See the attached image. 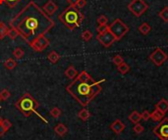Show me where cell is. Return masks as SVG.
Wrapping results in <instances>:
<instances>
[{"instance_id": "1", "label": "cell", "mask_w": 168, "mask_h": 140, "mask_svg": "<svg viewBox=\"0 0 168 140\" xmlns=\"http://www.w3.org/2000/svg\"><path fill=\"white\" fill-rule=\"evenodd\" d=\"M9 25L30 44L36 37L45 35L55 24L36 2L30 1L12 19Z\"/></svg>"}, {"instance_id": "2", "label": "cell", "mask_w": 168, "mask_h": 140, "mask_svg": "<svg viewBox=\"0 0 168 140\" xmlns=\"http://www.w3.org/2000/svg\"><path fill=\"white\" fill-rule=\"evenodd\" d=\"M102 81L104 79L95 81L87 72L83 71L66 87V90L83 107H86L101 91L100 84Z\"/></svg>"}, {"instance_id": "3", "label": "cell", "mask_w": 168, "mask_h": 140, "mask_svg": "<svg viewBox=\"0 0 168 140\" xmlns=\"http://www.w3.org/2000/svg\"><path fill=\"white\" fill-rule=\"evenodd\" d=\"M58 19L66 28L73 30L81 25L84 20V16L78 8L70 5L58 16Z\"/></svg>"}, {"instance_id": "4", "label": "cell", "mask_w": 168, "mask_h": 140, "mask_svg": "<svg viewBox=\"0 0 168 140\" xmlns=\"http://www.w3.org/2000/svg\"><path fill=\"white\" fill-rule=\"evenodd\" d=\"M15 106L24 116L30 117L34 113H36V110L40 105H38V102L31 96L30 93H25L23 96L16 102Z\"/></svg>"}, {"instance_id": "5", "label": "cell", "mask_w": 168, "mask_h": 140, "mask_svg": "<svg viewBox=\"0 0 168 140\" xmlns=\"http://www.w3.org/2000/svg\"><path fill=\"white\" fill-rule=\"evenodd\" d=\"M108 30L115 36L116 41H118V40H121L122 37L128 33L129 28L124 22H122L120 20V19H116V20L109 25Z\"/></svg>"}, {"instance_id": "6", "label": "cell", "mask_w": 168, "mask_h": 140, "mask_svg": "<svg viewBox=\"0 0 168 140\" xmlns=\"http://www.w3.org/2000/svg\"><path fill=\"white\" fill-rule=\"evenodd\" d=\"M128 9L136 17H141L148 9V5L144 0H132L128 4Z\"/></svg>"}, {"instance_id": "7", "label": "cell", "mask_w": 168, "mask_h": 140, "mask_svg": "<svg viewBox=\"0 0 168 140\" xmlns=\"http://www.w3.org/2000/svg\"><path fill=\"white\" fill-rule=\"evenodd\" d=\"M153 133L161 140H168V118H163L154 127Z\"/></svg>"}, {"instance_id": "8", "label": "cell", "mask_w": 168, "mask_h": 140, "mask_svg": "<svg viewBox=\"0 0 168 140\" xmlns=\"http://www.w3.org/2000/svg\"><path fill=\"white\" fill-rule=\"evenodd\" d=\"M167 59H168L167 54L160 48H156L150 55V60L157 67H160Z\"/></svg>"}, {"instance_id": "9", "label": "cell", "mask_w": 168, "mask_h": 140, "mask_svg": "<svg viewBox=\"0 0 168 140\" xmlns=\"http://www.w3.org/2000/svg\"><path fill=\"white\" fill-rule=\"evenodd\" d=\"M30 45L36 52H42L44 49H46L48 47L49 40L45 37V35H41L31 41L30 43Z\"/></svg>"}, {"instance_id": "10", "label": "cell", "mask_w": 168, "mask_h": 140, "mask_svg": "<svg viewBox=\"0 0 168 140\" xmlns=\"http://www.w3.org/2000/svg\"><path fill=\"white\" fill-rule=\"evenodd\" d=\"M96 39H98L104 47H109L111 46L114 43V41H116L115 36L110 33L109 30H107L106 33L102 34H98L96 36Z\"/></svg>"}, {"instance_id": "11", "label": "cell", "mask_w": 168, "mask_h": 140, "mask_svg": "<svg viewBox=\"0 0 168 140\" xmlns=\"http://www.w3.org/2000/svg\"><path fill=\"white\" fill-rule=\"evenodd\" d=\"M57 9H58V6L52 1V0H49V1L47 3H45L42 7V10L49 16L53 15L54 13L57 11Z\"/></svg>"}, {"instance_id": "12", "label": "cell", "mask_w": 168, "mask_h": 140, "mask_svg": "<svg viewBox=\"0 0 168 140\" xmlns=\"http://www.w3.org/2000/svg\"><path fill=\"white\" fill-rule=\"evenodd\" d=\"M125 127H126L125 124L122 123L120 120H116L115 122H113L110 125L111 130H113L114 133H116V134H120V133L125 129Z\"/></svg>"}, {"instance_id": "13", "label": "cell", "mask_w": 168, "mask_h": 140, "mask_svg": "<svg viewBox=\"0 0 168 140\" xmlns=\"http://www.w3.org/2000/svg\"><path fill=\"white\" fill-rule=\"evenodd\" d=\"M156 109L162 112L163 114H166L168 111V101L166 99H161L156 104Z\"/></svg>"}, {"instance_id": "14", "label": "cell", "mask_w": 168, "mask_h": 140, "mask_svg": "<svg viewBox=\"0 0 168 140\" xmlns=\"http://www.w3.org/2000/svg\"><path fill=\"white\" fill-rule=\"evenodd\" d=\"M54 132L59 136H64L68 132V127L63 124H58L54 127Z\"/></svg>"}, {"instance_id": "15", "label": "cell", "mask_w": 168, "mask_h": 140, "mask_svg": "<svg viewBox=\"0 0 168 140\" xmlns=\"http://www.w3.org/2000/svg\"><path fill=\"white\" fill-rule=\"evenodd\" d=\"M164 115L165 114H163L162 112H160L159 110L156 109L151 114V119L153 120V122H156L157 123V122H160V120L164 118Z\"/></svg>"}, {"instance_id": "16", "label": "cell", "mask_w": 168, "mask_h": 140, "mask_svg": "<svg viewBox=\"0 0 168 140\" xmlns=\"http://www.w3.org/2000/svg\"><path fill=\"white\" fill-rule=\"evenodd\" d=\"M65 75L70 79H74L78 75V72H77V70L75 69L74 66H69L65 71Z\"/></svg>"}, {"instance_id": "17", "label": "cell", "mask_w": 168, "mask_h": 140, "mask_svg": "<svg viewBox=\"0 0 168 140\" xmlns=\"http://www.w3.org/2000/svg\"><path fill=\"white\" fill-rule=\"evenodd\" d=\"M141 120H142V115L137 111L132 112L130 116H129V120H131L133 124H138Z\"/></svg>"}, {"instance_id": "18", "label": "cell", "mask_w": 168, "mask_h": 140, "mask_svg": "<svg viewBox=\"0 0 168 140\" xmlns=\"http://www.w3.org/2000/svg\"><path fill=\"white\" fill-rule=\"evenodd\" d=\"M151 29V25H148L147 23H143V24H142L140 27H139L140 33H141L142 34H144V35H147L148 34H150Z\"/></svg>"}, {"instance_id": "19", "label": "cell", "mask_w": 168, "mask_h": 140, "mask_svg": "<svg viewBox=\"0 0 168 140\" xmlns=\"http://www.w3.org/2000/svg\"><path fill=\"white\" fill-rule=\"evenodd\" d=\"M9 29L3 22H0V40L3 39V38L8 34Z\"/></svg>"}, {"instance_id": "20", "label": "cell", "mask_w": 168, "mask_h": 140, "mask_svg": "<svg viewBox=\"0 0 168 140\" xmlns=\"http://www.w3.org/2000/svg\"><path fill=\"white\" fill-rule=\"evenodd\" d=\"M4 67L9 70V71H11V70L13 69H15L17 67V63L14 59H12V58H9L8 60H6L4 62Z\"/></svg>"}, {"instance_id": "21", "label": "cell", "mask_w": 168, "mask_h": 140, "mask_svg": "<svg viewBox=\"0 0 168 140\" xmlns=\"http://www.w3.org/2000/svg\"><path fill=\"white\" fill-rule=\"evenodd\" d=\"M78 117L82 120H84V122H87V120L89 119V117H90V113L89 112V110H87V109H83V110H81L79 113H78Z\"/></svg>"}, {"instance_id": "22", "label": "cell", "mask_w": 168, "mask_h": 140, "mask_svg": "<svg viewBox=\"0 0 168 140\" xmlns=\"http://www.w3.org/2000/svg\"><path fill=\"white\" fill-rule=\"evenodd\" d=\"M47 59L52 64H55V63L58 62V60L60 59V55L58 54L57 52H55V51H51V52L47 56Z\"/></svg>"}, {"instance_id": "23", "label": "cell", "mask_w": 168, "mask_h": 140, "mask_svg": "<svg viewBox=\"0 0 168 140\" xmlns=\"http://www.w3.org/2000/svg\"><path fill=\"white\" fill-rule=\"evenodd\" d=\"M21 0H0V5H2V4H6L8 6V7L10 8H14L16 7V6L19 4V2H20Z\"/></svg>"}, {"instance_id": "24", "label": "cell", "mask_w": 168, "mask_h": 140, "mask_svg": "<svg viewBox=\"0 0 168 140\" xmlns=\"http://www.w3.org/2000/svg\"><path fill=\"white\" fill-rule=\"evenodd\" d=\"M117 71L122 74V75H126L129 71H130V67L128 66V64H126L125 62H123L121 65L117 66Z\"/></svg>"}, {"instance_id": "25", "label": "cell", "mask_w": 168, "mask_h": 140, "mask_svg": "<svg viewBox=\"0 0 168 140\" xmlns=\"http://www.w3.org/2000/svg\"><path fill=\"white\" fill-rule=\"evenodd\" d=\"M158 16L162 19L165 23H168V7H164L158 13Z\"/></svg>"}, {"instance_id": "26", "label": "cell", "mask_w": 168, "mask_h": 140, "mask_svg": "<svg viewBox=\"0 0 168 140\" xmlns=\"http://www.w3.org/2000/svg\"><path fill=\"white\" fill-rule=\"evenodd\" d=\"M13 55H14L16 59H22L25 55V52L21 48H16L14 51H13Z\"/></svg>"}, {"instance_id": "27", "label": "cell", "mask_w": 168, "mask_h": 140, "mask_svg": "<svg viewBox=\"0 0 168 140\" xmlns=\"http://www.w3.org/2000/svg\"><path fill=\"white\" fill-rule=\"evenodd\" d=\"M11 97V93L9 90H7V89H3V90L0 92V100H7Z\"/></svg>"}, {"instance_id": "28", "label": "cell", "mask_w": 168, "mask_h": 140, "mask_svg": "<svg viewBox=\"0 0 168 140\" xmlns=\"http://www.w3.org/2000/svg\"><path fill=\"white\" fill-rule=\"evenodd\" d=\"M50 115H51V116H52L53 118L57 119V118H59V117H60V115H61V110H60L58 107H54V108H52V109L50 110Z\"/></svg>"}, {"instance_id": "29", "label": "cell", "mask_w": 168, "mask_h": 140, "mask_svg": "<svg viewBox=\"0 0 168 140\" xmlns=\"http://www.w3.org/2000/svg\"><path fill=\"white\" fill-rule=\"evenodd\" d=\"M82 38H83V39L85 40V41H89V40L93 38V34L90 33L89 30L87 29V30H85V31H84V33L82 34Z\"/></svg>"}, {"instance_id": "30", "label": "cell", "mask_w": 168, "mask_h": 140, "mask_svg": "<svg viewBox=\"0 0 168 140\" xmlns=\"http://www.w3.org/2000/svg\"><path fill=\"white\" fill-rule=\"evenodd\" d=\"M108 28H109V25H99L98 29H96V30H98V34H102L106 33L108 30Z\"/></svg>"}, {"instance_id": "31", "label": "cell", "mask_w": 168, "mask_h": 140, "mask_svg": "<svg viewBox=\"0 0 168 140\" xmlns=\"http://www.w3.org/2000/svg\"><path fill=\"white\" fill-rule=\"evenodd\" d=\"M133 130H134L135 133H137V134H141V133L144 131V126L142 125L141 124H139V123L138 124H135Z\"/></svg>"}, {"instance_id": "32", "label": "cell", "mask_w": 168, "mask_h": 140, "mask_svg": "<svg viewBox=\"0 0 168 140\" xmlns=\"http://www.w3.org/2000/svg\"><path fill=\"white\" fill-rule=\"evenodd\" d=\"M112 61H113V63L115 64L116 66H119V65H121V64L124 62V59H123V57H122V56H120V55H116V56L113 57Z\"/></svg>"}, {"instance_id": "33", "label": "cell", "mask_w": 168, "mask_h": 140, "mask_svg": "<svg viewBox=\"0 0 168 140\" xmlns=\"http://www.w3.org/2000/svg\"><path fill=\"white\" fill-rule=\"evenodd\" d=\"M7 35L11 38V39H15V38L19 35V34H18V31L14 28H11L9 29V31H8V34Z\"/></svg>"}, {"instance_id": "34", "label": "cell", "mask_w": 168, "mask_h": 140, "mask_svg": "<svg viewBox=\"0 0 168 140\" xmlns=\"http://www.w3.org/2000/svg\"><path fill=\"white\" fill-rule=\"evenodd\" d=\"M1 124L4 126V129H5L6 130H9V129H11V127H12V124H11V122H10L9 120H6V119H3Z\"/></svg>"}, {"instance_id": "35", "label": "cell", "mask_w": 168, "mask_h": 140, "mask_svg": "<svg viewBox=\"0 0 168 140\" xmlns=\"http://www.w3.org/2000/svg\"><path fill=\"white\" fill-rule=\"evenodd\" d=\"M107 22H108V19L104 15H100L98 18V23L99 25H107Z\"/></svg>"}, {"instance_id": "36", "label": "cell", "mask_w": 168, "mask_h": 140, "mask_svg": "<svg viewBox=\"0 0 168 140\" xmlns=\"http://www.w3.org/2000/svg\"><path fill=\"white\" fill-rule=\"evenodd\" d=\"M141 115H142V120H146V122L151 119V113L148 112V111H144V112L142 113Z\"/></svg>"}, {"instance_id": "37", "label": "cell", "mask_w": 168, "mask_h": 140, "mask_svg": "<svg viewBox=\"0 0 168 140\" xmlns=\"http://www.w3.org/2000/svg\"><path fill=\"white\" fill-rule=\"evenodd\" d=\"M86 4H87V0H79V1L77 2V4H76L75 7L78 8V9H80V8L85 7Z\"/></svg>"}, {"instance_id": "38", "label": "cell", "mask_w": 168, "mask_h": 140, "mask_svg": "<svg viewBox=\"0 0 168 140\" xmlns=\"http://www.w3.org/2000/svg\"><path fill=\"white\" fill-rule=\"evenodd\" d=\"M6 131H7V130L4 129V126L1 124H0V136H3L6 133Z\"/></svg>"}, {"instance_id": "39", "label": "cell", "mask_w": 168, "mask_h": 140, "mask_svg": "<svg viewBox=\"0 0 168 140\" xmlns=\"http://www.w3.org/2000/svg\"><path fill=\"white\" fill-rule=\"evenodd\" d=\"M79 0H67V2L71 5V6H76L77 2H78Z\"/></svg>"}, {"instance_id": "40", "label": "cell", "mask_w": 168, "mask_h": 140, "mask_svg": "<svg viewBox=\"0 0 168 140\" xmlns=\"http://www.w3.org/2000/svg\"><path fill=\"white\" fill-rule=\"evenodd\" d=\"M2 120H3V119H2V117H1V116H0V124L2 123Z\"/></svg>"}, {"instance_id": "41", "label": "cell", "mask_w": 168, "mask_h": 140, "mask_svg": "<svg viewBox=\"0 0 168 140\" xmlns=\"http://www.w3.org/2000/svg\"><path fill=\"white\" fill-rule=\"evenodd\" d=\"M0 107H1V106H0Z\"/></svg>"}]
</instances>
